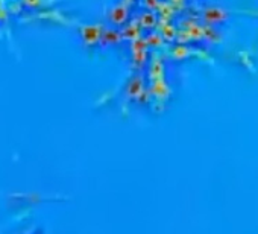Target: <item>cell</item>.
I'll return each mask as SVG.
<instances>
[{"instance_id": "3957f363", "label": "cell", "mask_w": 258, "mask_h": 234, "mask_svg": "<svg viewBox=\"0 0 258 234\" xmlns=\"http://www.w3.org/2000/svg\"><path fill=\"white\" fill-rule=\"evenodd\" d=\"M137 23H139L140 29L152 31V29L157 26V23H158V17H157V14H155L154 11H149V10H146V11H143V13L139 16V20H137Z\"/></svg>"}, {"instance_id": "277c9868", "label": "cell", "mask_w": 258, "mask_h": 234, "mask_svg": "<svg viewBox=\"0 0 258 234\" xmlns=\"http://www.w3.org/2000/svg\"><path fill=\"white\" fill-rule=\"evenodd\" d=\"M123 40V34L118 29H103L102 31V37H100V44L103 46H112V44H118Z\"/></svg>"}, {"instance_id": "7a4b0ae2", "label": "cell", "mask_w": 258, "mask_h": 234, "mask_svg": "<svg viewBox=\"0 0 258 234\" xmlns=\"http://www.w3.org/2000/svg\"><path fill=\"white\" fill-rule=\"evenodd\" d=\"M108 20L114 26H124L129 20V10L124 4H117L108 11Z\"/></svg>"}, {"instance_id": "5b68a950", "label": "cell", "mask_w": 258, "mask_h": 234, "mask_svg": "<svg viewBox=\"0 0 258 234\" xmlns=\"http://www.w3.org/2000/svg\"><path fill=\"white\" fill-rule=\"evenodd\" d=\"M142 84H143L142 75H134V78L127 84V91L133 93V94H137L142 90Z\"/></svg>"}, {"instance_id": "52a82bcc", "label": "cell", "mask_w": 258, "mask_h": 234, "mask_svg": "<svg viewBox=\"0 0 258 234\" xmlns=\"http://www.w3.org/2000/svg\"><path fill=\"white\" fill-rule=\"evenodd\" d=\"M143 4L146 7V10L149 11H154L160 7V0H143Z\"/></svg>"}, {"instance_id": "6da1fadb", "label": "cell", "mask_w": 258, "mask_h": 234, "mask_svg": "<svg viewBox=\"0 0 258 234\" xmlns=\"http://www.w3.org/2000/svg\"><path fill=\"white\" fill-rule=\"evenodd\" d=\"M102 31L103 28L102 26H97V25H85V26H81V40L82 43L87 46V47H93L96 44L100 43V37H102Z\"/></svg>"}, {"instance_id": "8992f818", "label": "cell", "mask_w": 258, "mask_h": 234, "mask_svg": "<svg viewBox=\"0 0 258 234\" xmlns=\"http://www.w3.org/2000/svg\"><path fill=\"white\" fill-rule=\"evenodd\" d=\"M145 41H146L148 46H160L161 44V37L158 34H149Z\"/></svg>"}]
</instances>
